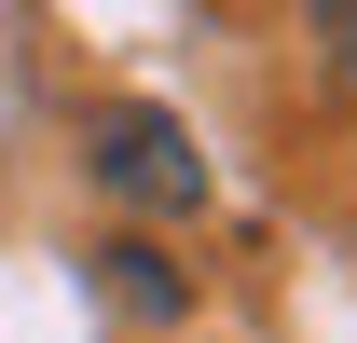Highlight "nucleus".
Listing matches in <instances>:
<instances>
[{
    "mask_svg": "<svg viewBox=\"0 0 357 343\" xmlns=\"http://www.w3.org/2000/svg\"><path fill=\"white\" fill-rule=\"evenodd\" d=\"M96 178H110V192H124V206H206V165H192V137L165 124V110H110V124H96Z\"/></svg>",
    "mask_w": 357,
    "mask_h": 343,
    "instance_id": "nucleus-1",
    "label": "nucleus"
},
{
    "mask_svg": "<svg viewBox=\"0 0 357 343\" xmlns=\"http://www.w3.org/2000/svg\"><path fill=\"white\" fill-rule=\"evenodd\" d=\"M110 289H124L137 316H178V275H151V247H110Z\"/></svg>",
    "mask_w": 357,
    "mask_h": 343,
    "instance_id": "nucleus-2",
    "label": "nucleus"
},
{
    "mask_svg": "<svg viewBox=\"0 0 357 343\" xmlns=\"http://www.w3.org/2000/svg\"><path fill=\"white\" fill-rule=\"evenodd\" d=\"M344 28H357V14H344Z\"/></svg>",
    "mask_w": 357,
    "mask_h": 343,
    "instance_id": "nucleus-3",
    "label": "nucleus"
}]
</instances>
